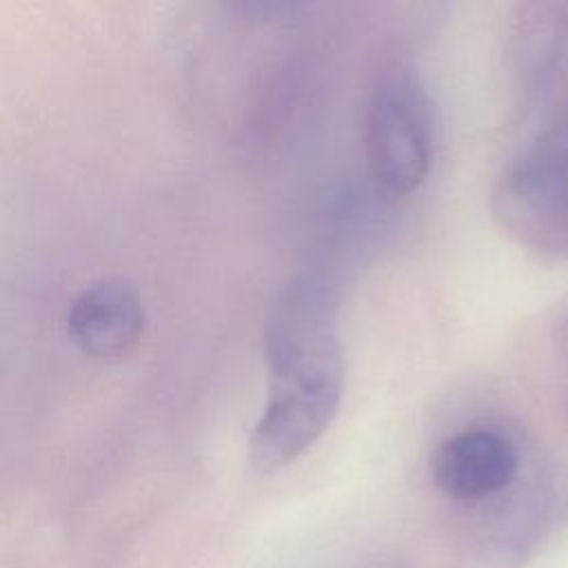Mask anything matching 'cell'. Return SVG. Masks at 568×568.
<instances>
[{
    "instance_id": "277c9868",
    "label": "cell",
    "mask_w": 568,
    "mask_h": 568,
    "mask_svg": "<svg viewBox=\"0 0 568 568\" xmlns=\"http://www.w3.org/2000/svg\"><path fill=\"white\" fill-rule=\"evenodd\" d=\"M144 308L138 293L118 280L82 288L69 304L67 328L89 355L113 357L126 353L142 335Z\"/></svg>"
},
{
    "instance_id": "3957f363",
    "label": "cell",
    "mask_w": 568,
    "mask_h": 568,
    "mask_svg": "<svg viewBox=\"0 0 568 568\" xmlns=\"http://www.w3.org/2000/svg\"><path fill=\"white\" fill-rule=\"evenodd\" d=\"M519 466L515 446L495 430L468 428L430 455L433 481L455 499H481L506 488Z\"/></svg>"
},
{
    "instance_id": "6da1fadb",
    "label": "cell",
    "mask_w": 568,
    "mask_h": 568,
    "mask_svg": "<svg viewBox=\"0 0 568 568\" xmlns=\"http://www.w3.org/2000/svg\"><path fill=\"white\" fill-rule=\"evenodd\" d=\"M268 402L248 439V462L266 475L295 462L331 426L344 388V359L331 295L317 280H295L266 331Z\"/></svg>"
},
{
    "instance_id": "7a4b0ae2",
    "label": "cell",
    "mask_w": 568,
    "mask_h": 568,
    "mask_svg": "<svg viewBox=\"0 0 568 568\" xmlns=\"http://www.w3.org/2000/svg\"><path fill=\"white\" fill-rule=\"evenodd\" d=\"M366 158L373 178L390 193L415 191L433 158L430 109L422 87L408 75H386L366 109Z\"/></svg>"
}]
</instances>
